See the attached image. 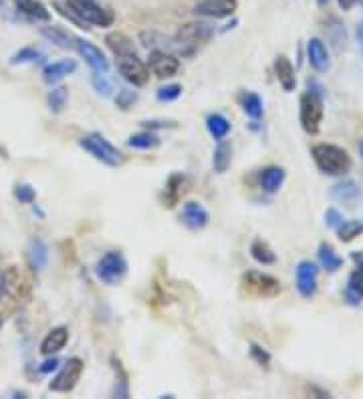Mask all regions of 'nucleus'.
<instances>
[{"instance_id": "obj_13", "label": "nucleus", "mask_w": 363, "mask_h": 399, "mask_svg": "<svg viewBox=\"0 0 363 399\" xmlns=\"http://www.w3.org/2000/svg\"><path fill=\"white\" fill-rule=\"evenodd\" d=\"M353 260L357 262V266L347 279V286H345L343 297H345L347 305L360 306L363 303V252H360V254L355 252Z\"/></svg>"}, {"instance_id": "obj_44", "label": "nucleus", "mask_w": 363, "mask_h": 399, "mask_svg": "<svg viewBox=\"0 0 363 399\" xmlns=\"http://www.w3.org/2000/svg\"><path fill=\"white\" fill-rule=\"evenodd\" d=\"M355 39H357L360 50L363 53V21L362 23H357V26H355Z\"/></svg>"}, {"instance_id": "obj_22", "label": "nucleus", "mask_w": 363, "mask_h": 399, "mask_svg": "<svg viewBox=\"0 0 363 399\" xmlns=\"http://www.w3.org/2000/svg\"><path fill=\"white\" fill-rule=\"evenodd\" d=\"M360 196H362V189L351 180H343L331 188V198L337 202H343V204H349V206H353Z\"/></svg>"}, {"instance_id": "obj_34", "label": "nucleus", "mask_w": 363, "mask_h": 399, "mask_svg": "<svg viewBox=\"0 0 363 399\" xmlns=\"http://www.w3.org/2000/svg\"><path fill=\"white\" fill-rule=\"evenodd\" d=\"M47 101L53 113H61V111L65 109L67 101H69V91H67V87H55V89L48 93Z\"/></svg>"}, {"instance_id": "obj_47", "label": "nucleus", "mask_w": 363, "mask_h": 399, "mask_svg": "<svg viewBox=\"0 0 363 399\" xmlns=\"http://www.w3.org/2000/svg\"><path fill=\"white\" fill-rule=\"evenodd\" d=\"M317 4H319V6H327V4H329V0H317Z\"/></svg>"}, {"instance_id": "obj_2", "label": "nucleus", "mask_w": 363, "mask_h": 399, "mask_svg": "<svg viewBox=\"0 0 363 399\" xmlns=\"http://www.w3.org/2000/svg\"><path fill=\"white\" fill-rule=\"evenodd\" d=\"M65 6L71 10L73 15H75V19L83 26L85 24H93V26L105 28V26H111L113 21H115V15L109 8L101 6L95 0H67Z\"/></svg>"}, {"instance_id": "obj_8", "label": "nucleus", "mask_w": 363, "mask_h": 399, "mask_svg": "<svg viewBox=\"0 0 363 399\" xmlns=\"http://www.w3.org/2000/svg\"><path fill=\"white\" fill-rule=\"evenodd\" d=\"M81 373H83V361L79 357H71L65 361L63 369L57 373V377H53V381L48 383V389L55 393H69L81 379Z\"/></svg>"}, {"instance_id": "obj_7", "label": "nucleus", "mask_w": 363, "mask_h": 399, "mask_svg": "<svg viewBox=\"0 0 363 399\" xmlns=\"http://www.w3.org/2000/svg\"><path fill=\"white\" fill-rule=\"evenodd\" d=\"M97 279L105 284H118L127 272V262L123 259L121 252H107L105 257H101V260L97 262Z\"/></svg>"}, {"instance_id": "obj_32", "label": "nucleus", "mask_w": 363, "mask_h": 399, "mask_svg": "<svg viewBox=\"0 0 363 399\" xmlns=\"http://www.w3.org/2000/svg\"><path fill=\"white\" fill-rule=\"evenodd\" d=\"M160 143H162L160 138H158L156 133H151V131H144V133L131 136V138L127 140L129 147H133V149H145V151H147V149H156Z\"/></svg>"}, {"instance_id": "obj_30", "label": "nucleus", "mask_w": 363, "mask_h": 399, "mask_svg": "<svg viewBox=\"0 0 363 399\" xmlns=\"http://www.w3.org/2000/svg\"><path fill=\"white\" fill-rule=\"evenodd\" d=\"M230 162H232V145L226 141H220L216 151H214V160H212L214 169L218 174H224L230 167Z\"/></svg>"}, {"instance_id": "obj_45", "label": "nucleus", "mask_w": 363, "mask_h": 399, "mask_svg": "<svg viewBox=\"0 0 363 399\" xmlns=\"http://www.w3.org/2000/svg\"><path fill=\"white\" fill-rule=\"evenodd\" d=\"M355 2H357V0H337L341 10H351V8L355 6Z\"/></svg>"}, {"instance_id": "obj_17", "label": "nucleus", "mask_w": 363, "mask_h": 399, "mask_svg": "<svg viewBox=\"0 0 363 399\" xmlns=\"http://www.w3.org/2000/svg\"><path fill=\"white\" fill-rule=\"evenodd\" d=\"M75 71H77V61L75 59H61V61H55V63H50L43 69V81L47 85H55V83L63 81L65 77H69Z\"/></svg>"}, {"instance_id": "obj_15", "label": "nucleus", "mask_w": 363, "mask_h": 399, "mask_svg": "<svg viewBox=\"0 0 363 399\" xmlns=\"http://www.w3.org/2000/svg\"><path fill=\"white\" fill-rule=\"evenodd\" d=\"M182 222L192 228V230H202L208 226V220H210V214L208 210L200 204V202H186L182 206V214H180Z\"/></svg>"}, {"instance_id": "obj_14", "label": "nucleus", "mask_w": 363, "mask_h": 399, "mask_svg": "<svg viewBox=\"0 0 363 399\" xmlns=\"http://www.w3.org/2000/svg\"><path fill=\"white\" fill-rule=\"evenodd\" d=\"M75 48L77 53L85 59V63L97 73H107L109 69V61L105 59V55L101 53V48L95 47L93 43L85 41V39H77L75 41Z\"/></svg>"}, {"instance_id": "obj_28", "label": "nucleus", "mask_w": 363, "mask_h": 399, "mask_svg": "<svg viewBox=\"0 0 363 399\" xmlns=\"http://www.w3.org/2000/svg\"><path fill=\"white\" fill-rule=\"evenodd\" d=\"M206 127H208V133L214 138V140L222 141L228 133H230V121L220 115V113H212L206 119Z\"/></svg>"}, {"instance_id": "obj_3", "label": "nucleus", "mask_w": 363, "mask_h": 399, "mask_svg": "<svg viewBox=\"0 0 363 399\" xmlns=\"http://www.w3.org/2000/svg\"><path fill=\"white\" fill-rule=\"evenodd\" d=\"M214 35V26L204 21H194V23L182 24L174 37V41L178 43L180 53H192L194 48L198 47L200 43L210 41Z\"/></svg>"}, {"instance_id": "obj_49", "label": "nucleus", "mask_w": 363, "mask_h": 399, "mask_svg": "<svg viewBox=\"0 0 363 399\" xmlns=\"http://www.w3.org/2000/svg\"><path fill=\"white\" fill-rule=\"evenodd\" d=\"M357 2H360V4H362V6H363V0H357Z\"/></svg>"}, {"instance_id": "obj_29", "label": "nucleus", "mask_w": 363, "mask_h": 399, "mask_svg": "<svg viewBox=\"0 0 363 399\" xmlns=\"http://www.w3.org/2000/svg\"><path fill=\"white\" fill-rule=\"evenodd\" d=\"M250 254H252V259L257 260L259 264H263V266H270V264L277 262V254L272 252V248L266 244L265 240H254L252 246H250Z\"/></svg>"}, {"instance_id": "obj_35", "label": "nucleus", "mask_w": 363, "mask_h": 399, "mask_svg": "<svg viewBox=\"0 0 363 399\" xmlns=\"http://www.w3.org/2000/svg\"><path fill=\"white\" fill-rule=\"evenodd\" d=\"M184 184H186V178L184 176H171L168 182V188H166V194H168V206H174L180 198H182V194L186 192L184 189Z\"/></svg>"}, {"instance_id": "obj_48", "label": "nucleus", "mask_w": 363, "mask_h": 399, "mask_svg": "<svg viewBox=\"0 0 363 399\" xmlns=\"http://www.w3.org/2000/svg\"><path fill=\"white\" fill-rule=\"evenodd\" d=\"M357 147H360V156L363 158V140H360V143H357Z\"/></svg>"}, {"instance_id": "obj_40", "label": "nucleus", "mask_w": 363, "mask_h": 399, "mask_svg": "<svg viewBox=\"0 0 363 399\" xmlns=\"http://www.w3.org/2000/svg\"><path fill=\"white\" fill-rule=\"evenodd\" d=\"M341 224H343V216H341V212L335 210V208H329V210L325 212V226H327V228L337 230Z\"/></svg>"}, {"instance_id": "obj_9", "label": "nucleus", "mask_w": 363, "mask_h": 399, "mask_svg": "<svg viewBox=\"0 0 363 399\" xmlns=\"http://www.w3.org/2000/svg\"><path fill=\"white\" fill-rule=\"evenodd\" d=\"M118 69H120L121 77L127 83H131L133 87H144L149 81V67L138 59V55L120 57L118 59Z\"/></svg>"}, {"instance_id": "obj_1", "label": "nucleus", "mask_w": 363, "mask_h": 399, "mask_svg": "<svg viewBox=\"0 0 363 399\" xmlns=\"http://www.w3.org/2000/svg\"><path fill=\"white\" fill-rule=\"evenodd\" d=\"M315 165L325 176H345L351 169V156L333 143H317L311 149Z\"/></svg>"}, {"instance_id": "obj_18", "label": "nucleus", "mask_w": 363, "mask_h": 399, "mask_svg": "<svg viewBox=\"0 0 363 399\" xmlns=\"http://www.w3.org/2000/svg\"><path fill=\"white\" fill-rule=\"evenodd\" d=\"M274 75H277V81L281 83V87H283L287 93L295 91L297 77H295V67H292L289 57H285V55H279V57H277V61H274Z\"/></svg>"}, {"instance_id": "obj_50", "label": "nucleus", "mask_w": 363, "mask_h": 399, "mask_svg": "<svg viewBox=\"0 0 363 399\" xmlns=\"http://www.w3.org/2000/svg\"><path fill=\"white\" fill-rule=\"evenodd\" d=\"M0 6H2V0H0Z\"/></svg>"}, {"instance_id": "obj_5", "label": "nucleus", "mask_w": 363, "mask_h": 399, "mask_svg": "<svg viewBox=\"0 0 363 399\" xmlns=\"http://www.w3.org/2000/svg\"><path fill=\"white\" fill-rule=\"evenodd\" d=\"M299 119H301V127L309 136H317L323 121V95L313 93V91H307L303 95L299 103Z\"/></svg>"}, {"instance_id": "obj_21", "label": "nucleus", "mask_w": 363, "mask_h": 399, "mask_svg": "<svg viewBox=\"0 0 363 399\" xmlns=\"http://www.w3.org/2000/svg\"><path fill=\"white\" fill-rule=\"evenodd\" d=\"M105 43H107V47L113 50V55H115L118 59H120V57H131V55H138L133 41H131L127 35L120 33V30L109 33V35L105 37Z\"/></svg>"}, {"instance_id": "obj_10", "label": "nucleus", "mask_w": 363, "mask_h": 399, "mask_svg": "<svg viewBox=\"0 0 363 399\" xmlns=\"http://www.w3.org/2000/svg\"><path fill=\"white\" fill-rule=\"evenodd\" d=\"M317 277L319 268L311 260H301L295 270V286L303 299H311L317 293Z\"/></svg>"}, {"instance_id": "obj_26", "label": "nucleus", "mask_w": 363, "mask_h": 399, "mask_svg": "<svg viewBox=\"0 0 363 399\" xmlns=\"http://www.w3.org/2000/svg\"><path fill=\"white\" fill-rule=\"evenodd\" d=\"M241 107L242 111L250 119H261L265 115V107H263V99L252 91H244L241 95Z\"/></svg>"}, {"instance_id": "obj_4", "label": "nucleus", "mask_w": 363, "mask_h": 399, "mask_svg": "<svg viewBox=\"0 0 363 399\" xmlns=\"http://www.w3.org/2000/svg\"><path fill=\"white\" fill-rule=\"evenodd\" d=\"M79 145L101 164L109 165V167H118V165L123 164V154L99 133H91V136L81 138Z\"/></svg>"}, {"instance_id": "obj_41", "label": "nucleus", "mask_w": 363, "mask_h": 399, "mask_svg": "<svg viewBox=\"0 0 363 399\" xmlns=\"http://www.w3.org/2000/svg\"><path fill=\"white\" fill-rule=\"evenodd\" d=\"M250 355H252V359L259 363V365H263V367H268V363H270V355L263 349V347H259V345H250Z\"/></svg>"}, {"instance_id": "obj_46", "label": "nucleus", "mask_w": 363, "mask_h": 399, "mask_svg": "<svg viewBox=\"0 0 363 399\" xmlns=\"http://www.w3.org/2000/svg\"><path fill=\"white\" fill-rule=\"evenodd\" d=\"M4 293V272H0V295Z\"/></svg>"}, {"instance_id": "obj_20", "label": "nucleus", "mask_w": 363, "mask_h": 399, "mask_svg": "<svg viewBox=\"0 0 363 399\" xmlns=\"http://www.w3.org/2000/svg\"><path fill=\"white\" fill-rule=\"evenodd\" d=\"M285 178H287V174H285L283 167H279V165H268V167H265V169L261 171L259 182H261V188L265 189L266 194H274V192H279L281 186L285 184Z\"/></svg>"}, {"instance_id": "obj_36", "label": "nucleus", "mask_w": 363, "mask_h": 399, "mask_svg": "<svg viewBox=\"0 0 363 399\" xmlns=\"http://www.w3.org/2000/svg\"><path fill=\"white\" fill-rule=\"evenodd\" d=\"M91 83L95 87V91L103 97H109L111 91H113V83L105 77V73H97L93 71V77H91Z\"/></svg>"}, {"instance_id": "obj_24", "label": "nucleus", "mask_w": 363, "mask_h": 399, "mask_svg": "<svg viewBox=\"0 0 363 399\" xmlns=\"http://www.w3.org/2000/svg\"><path fill=\"white\" fill-rule=\"evenodd\" d=\"M17 8L21 15L32 19V21H50V12L47 10V6L39 0H19Z\"/></svg>"}, {"instance_id": "obj_39", "label": "nucleus", "mask_w": 363, "mask_h": 399, "mask_svg": "<svg viewBox=\"0 0 363 399\" xmlns=\"http://www.w3.org/2000/svg\"><path fill=\"white\" fill-rule=\"evenodd\" d=\"M136 101H138V93L129 91V89H121L120 93H118V99H115L118 107H121V109H129Z\"/></svg>"}, {"instance_id": "obj_52", "label": "nucleus", "mask_w": 363, "mask_h": 399, "mask_svg": "<svg viewBox=\"0 0 363 399\" xmlns=\"http://www.w3.org/2000/svg\"><path fill=\"white\" fill-rule=\"evenodd\" d=\"M0 323H2V321H0Z\"/></svg>"}, {"instance_id": "obj_27", "label": "nucleus", "mask_w": 363, "mask_h": 399, "mask_svg": "<svg viewBox=\"0 0 363 399\" xmlns=\"http://www.w3.org/2000/svg\"><path fill=\"white\" fill-rule=\"evenodd\" d=\"M41 35L50 41L53 45H57V47L61 48H75V37H71L67 30H63V28H59V26H45L43 30H41Z\"/></svg>"}, {"instance_id": "obj_11", "label": "nucleus", "mask_w": 363, "mask_h": 399, "mask_svg": "<svg viewBox=\"0 0 363 399\" xmlns=\"http://www.w3.org/2000/svg\"><path fill=\"white\" fill-rule=\"evenodd\" d=\"M149 71L160 77V79H169L180 71V61L176 55H171L168 50H151L149 53V61H147Z\"/></svg>"}, {"instance_id": "obj_16", "label": "nucleus", "mask_w": 363, "mask_h": 399, "mask_svg": "<svg viewBox=\"0 0 363 399\" xmlns=\"http://www.w3.org/2000/svg\"><path fill=\"white\" fill-rule=\"evenodd\" d=\"M307 59H309V65L313 67L317 73H325L331 67V59H329V50L325 47V43L321 39L313 37L309 43H307Z\"/></svg>"}, {"instance_id": "obj_33", "label": "nucleus", "mask_w": 363, "mask_h": 399, "mask_svg": "<svg viewBox=\"0 0 363 399\" xmlns=\"http://www.w3.org/2000/svg\"><path fill=\"white\" fill-rule=\"evenodd\" d=\"M43 59H45V55H43L41 50H37V48H32V47H24V48H21L19 53H15V55H12V59H10V65L41 63Z\"/></svg>"}, {"instance_id": "obj_43", "label": "nucleus", "mask_w": 363, "mask_h": 399, "mask_svg": "<svg viewBox=\"0 0 363 399\" xmlns=\"http://www.w3.org/2000/svg\"><path fill=\"white\" fill-rule=\"evenodd\" d=\"M144 125H147L149 129H153V127H174L171 121H144Z\"/></svg>"}, {"instance_id": "obj_6", "label": "nucleus", "mask_w": 363, "mask_h": 399, "mask_svg": "<svg viewBox=\"0 0 363 399\" xmlns=\"http://www.w3.org/2000/svg\"><path fill=\"white\" fill-rule=\"evenodd\" d=\"M242 288L252 295V297H263V299H272L281 295V282L274 277L250 270L242 277Z\"/></svg>"}, {"instance_id": "obj_42", "label": "nucleus", "mask_w": 363, "mask_h": 399, "mask_svg": "<svg viewBox=\"0 0 363 399\" xmlns=\"http://www.w3.org/2000/svg\"><path fill=\"white\" fill-rule=\"evenodd\" d=\"M57 367H59V359L50 355V359H47V361L41 365V373H45V375H47V373H50V371H55Z\"/></svg>"}, {"instance_id": "obj_19", "label": "nucleus", "mask_w": 363, "mask_h": 399, "mask_svg": "<svg viewBox=\"0 0 363 399\" xmlns=\"http://www.w3.org/2000/svg\"><path fill=\"white\" fill-rule=\"evenodd\" d=\"M67 341H69V329L67 327H57V329L48 331L47 337L41 343V353L47 355V357L57 355L61 349H65Z\"/></svg>"}, {"instance_id": "obj_37", "label": "nucleus", "mask_w": 363, "mask_h": 399, "mask_svg": "<svg viewBox=\"0 0 363 399\" xmlns=\"http://www.w3.org/2000/svg\"><path fill=\"white\" fill-rule=\"evenodd\" d=\"M182 95V85H166V87H160L156 91V99L162 101V103H169V101H176L178 97Z\"/></svg>"}, {"instance_id": "obj_31", "label": "nucleus", "mask_w": 363, "mask_h": 399, "mask_svg": "<svg viewBox=\"0 0 363 399\" xmlns=\"http://www.w3.org/2000/svg\"><path fill=\"white\" fill-rule=\"evenodd\" d=\"M363 234L362 220H343V224L337 228V236L341 242H353L357 236Z\"/></svg>"}, {"instance_id": "obj_38", "label": "nucleus", "mask_w": 363, "mask_h": 399, "mask_svg": "<svg viewBox=\"0 0 363 399\" xmlns=\"http://www.w3.org/2000/svg\"><path fill=\"white\" fill-rule=\"evenodd\" d=\"M15 196H17V200L23 202V204H32L35 198H37L35 189L30 188L28 184H19V186L15 188Z\"/></svg>"}, {"instance_id": "obj_25", "label": "nucleus", "mask_w": 363, "mask_h": 399, "mask_svg": "<svg viewBox=\"0 0 363 399\" xmlns=\"http://www.w3.org/2000/svg\"><path fill=\"white\" fill-rule=\"evenodd\" d=\"M319 264L327 270V272H337L339 268L343 266V259L335 252V248L327 242L319 244Z\"/></svg>"}, {"instance_id": "obj_51", "label": "nucleus", "mask_w": 363, "mask_h": 399, "mask_svg": "<svg viewBox=\"0 0 363 399\" xmlns=\"http://www.w3.org/2000/svg\"><path fill=\"white\" fill-rule=\"evenodd\" d=\"M15 2H19V0H15Z\"/></svg>"}, {"instance_id": "obj_12", "label": "nucleus", "mask_w": 363, "mask_h": 399, "mask_svg": "<svg viewBox=\"0 0 363 399\" xmlns=\"http://www.w3.org/2000/svg\"><path fill=\"white\" fill-rule=\"evenodd\" d=\"M236 6V0H202L194 6V15L204 19H226L234 15Z\"/></svg>"}, {"instance_id": "obj_23", "label": "nucleus", "mask_w": 363, "mask_h": 399, "mask_svg": "<svg viewBox=\"0 0 363 399\" xmlns=\"http://www.w3.org/2000/svg\"><path fill=\"white\" fill-rule=\"evenodd\" d=\"M48 262V248L47 244L41 240V238H35L30 240L28 244V264L35 268V270H43Z\"/></svg>"}]
</instances>
